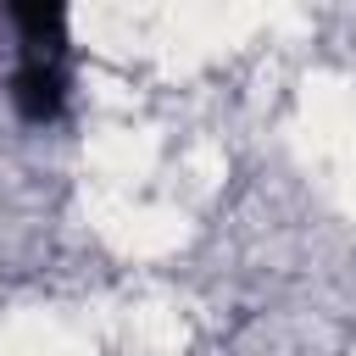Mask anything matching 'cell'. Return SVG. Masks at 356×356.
Masks as SVG:
<instances>
[{"label": "cell", "instance_id": "cell-1", "mask_svg": "<svg viewBox=\"0 0 356 356\" xmlns=\"http://www.w3.org/2000/svg\"><path fill=\"white\" fill-rule=\"evenodd\" d=\"M11 22L22 28V61L11 78V100L28 122H56L67 106V11L61 6H17Z\"/></svg>", "mask_w": 356, "mask_h": 356}]
</instances>
